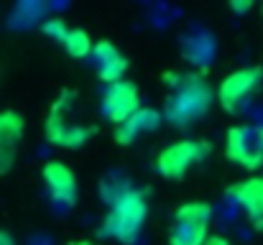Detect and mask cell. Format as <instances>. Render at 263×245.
I'll use <instances>...</instances> for the list:
<instances>
[{
	"instance_id": "1",
	"label": "cell",
	"mask_w": 263,
	"mask_h": 245,
	"mask_svg": "<svg viewBox=\"0 0 263 245\" xmlns=\"http://www.w3.org/2000/svg\"><path fill=\"white\" fill-rule=\"evenodd\" d=\"M148 217V202L141 189H130L125 197H120L115 204H110L105 220H102V233L123 245H133L138 240L143 222Z\"/></svg>"
},
{
	"instance_id": "2",
	"label": "cell",
	"mask_w": 263,
	"mask_h": 245,
	"mask_svg": "<svg viewBox=\"0 0 263 245\" xmlns=\"http://www.w3.org/2000/svg\"><path fill=\"white\" fill-rule=\"evenodd\" d=\"M174 84L176 89L166 100L164 120H169L176 128H186V125L197 123L202 115H207V110L212 105V92H210L207 82H202L199 77H179V82Z\"/></svg>"
},
{
	"instance_id": "3",
	"label": "cell",
	"mask_w": 263,
	"mask_h": 245,
	"mask_svg": "<svg viewBox=\"0 0 263 245\" xmlns=\"http://www.w3.org/2000/svg\"><path fill=\"white\" fill-rule=\"evenodd\" d=\"M207 154H210L207 141H176L156 156V171L169 181H179L189 174L192 166L204 161Z\"/></svg>"
},
{
	"instance_id": "4",
	"label": "cell",
	"mask_w": 263,
	"mask_h": 245,
	"mask_svg": "<svg viewBox=\"0 0 263 245\" xmlns=\"http://www.w3.org/2000/svg\"><path fill=\"white\" fill-rule=\"evenodd\" d=\"M225 154L240 168L256 171L263 166V125H233L225 138Z\"/></svg>"
},
{
	"instance_id": "5",
	"label": "cell",
	"mask_w": 263,
	"mask_h": 245,
	"mask_svg": "<svg viewBox=\"0 0 263 245\" xmlns=\"http://www.w3.org/2000/svg\"><path fill=\"white\" fill-rule=\"evenodd\" d=\"M263 82V69L261 67H243L233 74H228L225 80L220 82L217 89V100L228 112H238L240 105L261 87Z\"/></svg>"
},
{
	"instance_id": "6",
	"label": "cell",
	"mask_w": 263,
	"mask_h": 245,
	"mask_svg": "<svg viewBox=\"0 0 263 245\" xmlns=\"http://www.w3.org/2000/svg\"><path fill=\"white\" fill-rule=\"evenodd\" d=\"M141 110V92L133 82L120 80L115 84H107L102 95V118L112 125H123L133 112Z\"/></svg>"
},
{
	"instance_id": "7",
	"label": "cell",
	"mask_w": 263,
	"mask_h": 245,
	"mask_svg": "<svg viewBox=\"0 0 263 245\" xmlns=\"http://www.w3.org/2000/svg\"><path fill=\"white\" fill-rule=\"evenodd\" d=\"M41 176H44V184H46V192H49V199L54 202V207L59 210H72L77 204V197H80V186H77V176L74 171L62 161H49L41 168Z\"/></svg>"
},
{
	"instance_id": "8",
	"label": "cell",
	"mask_w": 263,
	"mask_h": 245,
	"mask_svg": "<svg viewBox=\"0 0 263 245\" xmlns=\"http://www.w3.org/2000/svg\"><path fill=\"white\" fill-rule=\"evenodd\" d=\"M44 133H46V141L51 146L80 148V146H85L89 138L95 136V128H89V125H72V123H67L64 112L51 110L46 123H44Z\"/></svg>"
},
{
	"instance_id": "9",
	"label": "cell",
	"mask_w": 263,
	"mask_h": 245,
	"mask_svg": "<svg viewBox=\"0 0 263 245\" xmlns=\"http://www.w3.org/2000/svg\"><path fill=\"white\" fill-rule=\"evenodd\" d=\"M26 123L15 110H0V174H8L18 159Z\"/></svg>"
},
{
	"instance_id": "10",
	"label": "cell",
	"mask_w": 263,
	"mask_h": 245,
	"mask_svg": "<svg viewBox=\"0 0 263 245\" xmlns=\"http://www.w3.org/2000/svg\"><path fill=\"white\" fill-rule=\"evenodd\" d=\"M228 194L235 199V204L243 207V212L253 222V228L263 230V176H253L240 184H233L228 189Z\"/></svg>"
},
{
	"instance_id": "11",
	"label": "cell",
	"mask_w": 263,
	"mask_h": 245,
	"mask_svg": "<svg viewBox=\"0 0 263 245\" xmlns=\"http://www.w3.org/2000/svg\"><path fill=\"white\" fill-rule=\"evenodd\" d=\"M92 56H95V69H97V77L107 84H115V82L123 80V74L128 72V59L123 56V51L110 44V41H97L95 49H92Z\"/></svg>"
},
{
	"instance_id": "12",
	"label": "cell",
	"mask_w": 263,
	"mask_h": 245,
	"mask_svg": "<svg viewBox=\"0 0 263 245\" xmlns=\"http://www.w3.org/2000/svg\"><path fill=\"white\" fill-rule=\"evenodd\" d=\"M161 123H164V115H161L159 110H154V107H141V110L133 112L123 125L115 128V143H120V146H130L138 136L156 130Z\"/></svg>"
},
{
	"instance_id": "13",
	"label": "cell",
	"mask_w": 263,
	"mask_h": 245,
	"mask_svg": "<svg viewBox=\"0 0 263 245\" xmlns=\"http://www.w3.org/2000/svg\"><path fill=\"white\" fill-rule=\"evenodd\" d=\"M181 56L197 67H207L215 56V36L204 28H194L181 39Z\"/></svg>"
},
{
	"instance_id": "14",
	"label": "cell",
	"mask_w": 263,
	"mask_h": 245,
	"mask_svg": "<svg viewBox=\"0 0 263 245\" xmlns=\"http://www.w3.org/2000/svg\"><path fill=\"white\" fill-rule=\"evenodd\" d=\"M212 204L207 202H186L174 212V222H184V225H197V228H210L212 222Z\"/></svg>"
},
{
	"instance_id": "15",
	"label": "cell",
	"mask_w": 263,
	"mask_h": 245,
	"mask_svg": "<svg viewBox=\"0 0 263 245\" xmlns=\"http://www.w3.org/2000/svg\"><path fill=\"white\" fill-rule=\"evenodd\" d=\"M130 189H136V186H130V179L125 176V174H120V171H112V174H107L102 181H100V197H102V202L105 204H115L120 197H125Z\"/></svg>"
},
{
	"instance_id": "16",
	"label": "cell",
	"mask_w": 263,
	"mask_h": 245,
	"mask_svg": "<svg viewBox=\"0 0 263 245\" xmlns=\"http://www.w3.org/2000/svg\"><path fill=\"white\" fill-rule=\"evenodd\" d=\"M204 240H207V228L184 225V222H172L169 245H202Z\"/></svg>"
},
{
	"instance_id": "17",
	"label": "cell",
	"mask_w": 263,
	"mask_h": 245,
	"mask_svg": "<svg viewBox=\"0 0 263 245\" xmlns=\"http://www.w3.org/2000/svg\"><path fill=\"white\" fill-rule=\"evenodd\" d=\"M62 44H64L67 54L74 56V59H85V56L92 54V49H95L89 33L87 31H82V28H69V33H67V39H64Z\"/></svg>"
},
{
	"instance_id": "18",
	"label": "cell",
	"mask_w": 263,
	"mask_h": 245,
	"mask_svg": "<svg viewBox=\"0 0 263 245\" xmlns=\"http://www.w3.org/2000/svg\"><path fill=\"white\" fill-rule=\"evenodd\" d=\"M44 33L49 36V39H54V41H64L67 39V33H69V28H67V23L62 21V18H49V21H44Z\"/></svg>"
},
{
	"instance_id": "19",
	"label": "cell",
	"mask_w": 263,
	"mask_h": 245,
	"mask_svg": "<svg viewBox=\"0 0 263 245\" xmlns=\"http://www.w3.org/2000/svg\"><path fill=\"white\" fill-rule=\"evenodd\" d=\"M230 8H233V13H248V10L253 8V3H251V0H243V3L233 0V3H230Z\"/></svg>"
},
{
	"instance_id": "20",
	"label": "cell",
	"mask_w": 263,
	"mask_h": 245,
	"mask_svg": "<svg viewBox=\"0 0 263 245\" xmlns=\"http://www.w3.org/2000/svg\"><path fill=\"white\" fill-rule=\"evenodd\" d=\"M202 245H230V240L222 238V235H207V240Z\"/></svg>"
},
{
	"instance_id": "21",
	"label": "cell",
	"mask_w": 263,
	"mask_h": 245,
	"mask_svg": "<svg viewBox=\"0 0 263 245\" xmlns=\"http://www.w3.org/2000/svg\"><path fill=\"white\" fill-rule=\"evenodd\" d=\"M0 245H15V240H13V235H8L5 230H0Z\"/></svg>"
},
{
	"instance_id": "22",
	"label": "cell",
	"mask_w": 263,
	"mask_h": 245,
	"mask_svg": "<svg viewBox=\"0 0 263 245\" xmlns=\"http://www.w3.org/2000/svg\"><path fill=\"white\" fill-rule=\"evenodd\" d=\"M69 245H97V243H89V240H77V243H69Z\"/></svg>"
}]
</instances>
